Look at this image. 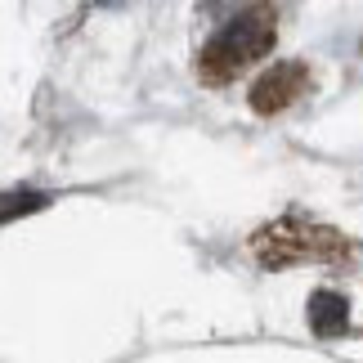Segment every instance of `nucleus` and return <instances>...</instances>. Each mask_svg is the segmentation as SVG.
I'll list each match as a JSON object with an SVG mask.
<instances>
[{
  "label": "nucleus",
  "instance_id": "obj_2",
  "mask_svg": "<svg viewBox=\"0 0 363 363\" xmlns=\"http://www.w3.org/2000/svg\"><path fill=\"white\" fill-rule=\"evenodd\" d=\"M256 260L264 269H287V264H305V260H345L350 256V238L318 220L305 216H283L278 225L256 233Z\"/></svg>",
  "mask_w": 363,
  "mask_h": 363
},
{
  "label": "nucleus",
  "instance_id": "obj_4",
  "mask_svg": "<svg viewBox=\"0 0 363 363\" xmlns=\"http://www.w3.org/2000/svg\"><path fill=\"white\" fill-rule=\"evenodd\" d=\"M305 310H310V328H314V337H341V332H350V301H345L341 291L318 287Z\"/></svg>",
  "mask_w": 363,
  "mask_h": 363
},
{
  "label": "nucleus",
  "instance_id": "obj_1",
  "mask_svg": "<svg viewBox=\"0 0 363 363\" xmlns=\"http://www.w3.org/2000/svg\"><path fill=\"white\" fill-rule=\"evenodd\" d=\"M278 13L274 9H242L238 18H229L220 32L202 45L198 54V77L206 81V86H229L238 72H247L256 59H264V54L274 50L278 40Z\"/></svg>",
  "mask_w": 363,
  "mask_h": 363
},
{
  "label": "nucleus",
  "instance_id": "obj_5",
  "mask_svg": "<svg viewBox=\"0 0 363 363\" xmlns=\"http://www.w3.org/2000/svg\"><path fill=\"white\" fill-rule=\"evenodd\" d=\"M40 206H50L45 193H32V189H18V193H0V225H9V220L18 216H32Z\"/></svg>",
  "mask_w": 363,
  "mask_h": 363
},
{
  "label": "nucleus",
  "instance_id": "obj_3",
  "mask_svg": "<svg viewBox=\"0 0 363 363\" xmlns=\"http://www.w3.org/2000/svg\"><path fill=\"white\" fill-rule=\"evenodd\" d=\"M310 86H314L310 63H301V59L274 63L269 72H260L251 81V108H256L260 117H278V113H287L301 94H310Z\"/></svg>",
  "mask_w": 363,
  "mask_h": 363
}]
</instances>
